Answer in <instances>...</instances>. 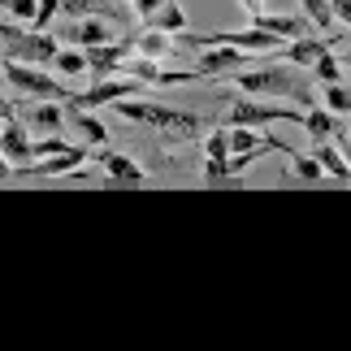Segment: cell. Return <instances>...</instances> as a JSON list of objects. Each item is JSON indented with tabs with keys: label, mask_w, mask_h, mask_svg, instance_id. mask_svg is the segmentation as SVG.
I'll list each match as a JSON object with an SVG mask.
<instances>
[{
	"label": "cell",
	"mask_w": 351,
	"mask_h": 351,
	"mask_svg": "<svg viewBox=\"0 0 351 351\" xmlns=\"http://www.w3.org/2000/svg\"><path fill=\"white\" fill-rule=\"evenodd\" d=\"M91 160H96V165L109 173V178H104V186H143V182H147V173L134 165L130 156L113 152L109 143H104V147H91Z\"/></svg>",
	"instance_id": "ba28073f"
},
{
	"label": "cell",
	"mask_w": 351,
	"mask_h": 351,
	"mask_svg": "<svg viewBox=\"0 0 351 351\" xmlns=\"http://www.w3.org/2000/svg\"><path fill=\"white\" fill-rule=\"evenodd\" d=\"M109 109H113L117 117L134 121V126H152V130H160V134H173V139H186V134H195V130L208 126V117H199V113L169 109V104H152V100H134V96L109 104Z\"/></svg>",
	"instance_id": "7a4b0ae2"
},
{
	"label": "cell",
	"mask_w": 351,
	"mask_h": 351,
	"mask_svg": "<svg viewBox=\"0 0 351 351\" xmlns=\"http://www.w3.org/2000/svg\"><path fill=\"white\" fill-rule=\"evenodd\" d=\"M5 83L18 91V96H31V100H61L70 104L78 91L65 87V78L57 70H39V65H26V61H5Z\"/></svg>",
	"instance_id": "5b68a950"
},
{
	"label": "cell",
	"mask_w": 351,
	"mask_h": 351,
	"mask_svg": "<svg viewBox=\"0 0 351 351\" xmlns=\"http://www.w3.org/2000/svg\"><path fill=\"white\" fill-rule=\"evenodd\" d=\"M134 52H143V57H152V61H169L173 52H178V35H169V31H156V26H143V31H134Z\"/></svg>",
	"instance_id": "5bb4252c"
},
{
	"label": "cell",
	"mask_w": 351,
	"mask_h": 351,
	"mask_svg": "<svg viewBox=\"0 0 351 351\" xmlns=\"http://www.w3.org/2000/svg\"><path fill=\"white\" fill-rule=\"evenodd\" d=\"M65 109H70V126L83 134V143H91V147H104L113 139L109 134V126H104L100 117H91V109H78V104H65Z\"/></svg>",
	"instance_id": "2e32d148"
},
{
	"label": "cell",
	"mask_w": 351,
	"mask_h": 351,
	"mask_svg": "<svg viewBox=\"0 0 351 351\" xmlns=\"http://www.w3.org/2000/svg\"><path fill=\"white\" fill-rule=\"evenodd\" d=\"M230 109H226V126H256V130H269L278 121H291V126H304V113L300 104H269L265 96H247V91H230Z\"/></svg>",
	"instance_id": "3957f363"
},
{
	"label": "cell",
	"mask_w": 351,
	"mask_h": 351,
	"mask_svg": "<svg viewBox=\"0 0 351 351\" xmlns=\"http://www.w3.org/2000/svg\"><path fill=\"white\" fill-rule=\"evenodd\" d=\"M321 104L334 113H351V87L347 83H326L321 87Z\"/></svg>",
	"instance_id": "603a6c76"
},
{
	"label": "cell",
	"mask_w": 351,
	"mask_h": 351,
	"mask_svg": "<svg viewBox=\"0 0 351 351\" xmlns=\"http://www.w3.org/2000/svg\"><path fill=\"white\" fill-rule=\"evenodd\" d=\"M256 65V57L247 48H230V44H213V48H195V70L204 78H226L234 70H247Z\"/></svg>",
	"instance_id": "52a82bcc"
},
{
	"label": "cell",
	"mask_w": 351,
	"mask_h": 351,
	"mask_svg": "<svg viewBox=\"0 0 351 351\" xmlns=\"http://www.w3.org/2000/svg\"><path fill=\"white\" fill-rule=\"evenodd\" d=\"M57 35L74 48H100V44H109V39H117V31L104 18H70V26H61Z\"/></svg>",
	"instance_id": "7c38bea8"
},
{
	"label": "cell",
	"mask_w": 351,
	"mask_h": 351,
	"mask_svg": "<svg viewBox=\"0 0 351 351\" xmlns=\"http://www.w3.org/2000/svg\"><path fill=\"white\" fill-rule=\"evenodd\" d=\"M308 74H313L321 87H326V83H343V65H339V57H334V52H321L317 65H313Z\"/></svg>",
	"instance_id": "7402d4cb"
},
{
	"label": "cell",
	"mask_w": 351,
	"mask_h": 351,
	"mask_svg": "<svg viewBox=\"0 0 351 351\" xmlns=\"http://www.w3.org/2000/svg\"><path fill=\"white\" fill-rule=\"evenodd\" d=\"M0 39H5V61H26V65H48L57 61L61 52V35L57 31H35V26H13V18H5L0 26Z\"/></svg>",
	"instance_id": "277c9868"
},
{
	"label": "cell",
	"mask_w": 351,
	"mask_h": 351,
	"mask_svg": "<svg viewBox=\"0 0 351 351\" xmlns=\"http://www.w3.org/2000/svg\"><path fill=\"white\" fill-rule=\"evenodd\" d=\"M204 156H234V147H230V126H217L213 134H204Z\"/></svg>",
	"instance_id": "d4e9b609"
},
{
	"label": "cell",
	"mask_w": 351,
	"mask_h": 351,
	"mask_svg": "<svg viewBox=\"0 0 351 351\" xmlns=\"http://www.w3.org/2000/svg\"><path fill=\"white\" fill-rule=\"evenodd\" d=\"M334 18L343 26H351V0H334Z\"/></svg>",
	"instance_id": "f546056e"
},
{
	"label": "cell",
	"mask_w": 351,
	"mask_h": 351,
	"mask_svg": "<svg viewBox=\"0 0 351 351\" xmlns=\"http://www.w3.org/2000/svg\"><path fill=\"white\" fill-rule=\"evenodd\" d=\"M18 117L35 134H61V126L70 121V109L61 100H35V104H18Z\"/></svg>",
	"instance_id": "8fae6325"
},
{
	"label": "cell",
	"mask_w": 351,
	"mask_h": 351,
	"mask_svg": "<svg viewBox=\"0 0 351 351\" xmlns=\"http://www.w3.org/2000/svg\"><path fill=\"white\" fill-rule=\"evenodd\" d=\"M313 156L321 160V169H326L330 178H339V182H351V165H347L343 147L334 143V139H313Z\"/></svg>",
	"instance_id": "e0dca14e"
},
{
	"label": "cell",
	"mask_w": 351,
	"mask_h": 351,
	"mask_svg": "<svg viewBox=\"0 0 351 351\" xmlns=\"http://www.w3.org/2000/svg\"><path fill=\"white\" fill-rule=\"evenodd\" d=\"M57 13H61V0H39V18L31 26H35V31H48V22L57 18Z\"/></svg>",
	"instance_id": "83f0119b"
},
{
	"label": "cell",
	"mask_w": 351,
	"mask_h": 351,
	"mask_svg": "<svg viewBox=\"0 0 351 351\" xmlns=\"http://www.w3.org/2000/svg\"><path fill=\"white\" fill-rule=\"evenodd\" d=\"M147 26H156V31H169V35H182L186 31V9L178 5V0H165V5H160V13Z\"/></svg>",
	"instance_id": "ffe728a7"
},
{
	"label": "cell",
	"mask_w": 351,
	"mask_h": 351,
	"mask_svg": "<svg viewBox=\"0 0 351 351\" xmlns=\"http://www.w3.org/2000/svg\"><path fill=\"white\" fill-rule=\"evenodd\" d=\"M334 143L343 147V156H347V165H351V130H347V126H343L339 134H334Z\"/></svg>",
	"instance_id": "1f68e13d"
},
{
	"label": "cell",
	"mask_w": 351,
	"mask_h": 351,
	"mask_svg": "<svg viewBox=\"0 0 351 351\" xmlns=\"http://www.w3.org/2000/svg\"><path fill=\"white\" fill-rule=\"evenodd\" d=\"M5 18L31 26V22L39 18V0H5Z\"/></svg>",
	"instance_id": "484cf974"
},
{
	"label": "cell",
	"mask_w": 351,
	"mask_h": 351,
	"mask_svg": "<svg viewBox=\"0 0 351 351\" xmlns=\"http://www.w3.org/2000/svg\"><path fill=\"white\" fill-rule=\"evenodd\" d=\"M347 70H351V52H347Z\"/></svg>",
	"instance_id": "d6a6232c"
},
{
	"label": "cell",
	"mask_w": 351,
	"mask_h": 351,
	"mask_svg": "<svg viewBox=\"0 0 351 351\" xmlns=\"http://www.w3.org/2000/svg\"><path fill=\"white\" fill-rule=\"evenodd\" d=\"M256 26H265V31H274L282 39H304V35L317 31V22L308 18V13H261Z\"/></svg>",
	"instance_id": "4fadbf2b"
},
{
	"label": "cell",
	"mask_w": 351,
	"mask_h": 351,
	"mask_svg": "<svg viewBox=\"0 0 351 351\" xmlns=\"http://www.w3.org/2000/svg\"><path fill=\"white\" fill-rule=\"evenodd\" d=\"M343 113H334V109H326V104H313V109L304 113V130L313 134V139H334V134L343 130V121H339Z\"/></svg>",
	"instance_id": "ac0fdd59"
},
{
	"label": "cell",
	"mask_w": 351,
	"mask_h": 351,
	"mask_svg": "<svg viewBox=\"0 0 351 351\" xmlns=\"http://www.w3.org/2000/svg\"><path fill=\"white\" fill-rule=\"evenodd\" d=\"M239 5H243V13H247L252 22H256V18H261V13H265V0H239Z\"/></svg>",
	"instance_id": "4dcf8cb0"
},
{
	"label": "cell",
	"mask_w": 351,
	"mask_h": 351,
	"mask_svg": "<svg viewBox=\"0 0 351 351\" xmlns=\"http://www.w3.org/2000/svg\"><path fill=\"white\" fill-rule=\"evenodd\" d=\"M147 83H139V78H126V74H109V78H91V83L78 91V96L70 104H78V109H109V104L117 100H130L139 96Z\"/></svg>",
	"instance_id": "8992f818"
},
{
	"label": "cell",
	"mask_w": 351,
	"mask_h": 351,
	"mask_svg": "<svg viewBox=\"0 0 351 351\" xmlns=\"http://www.w3.org/2000/svg\"><path fill=\"white\" fill-rule=\"evenodd\" d=\"M300 5H304L308 18L317 22V31H330V26L339 22V18H334V0H300Z\"/></svg>",
	"instance_id": "cb8c5ba5"
},
{
	"label": "cell",
	"mask_w": 351,
	"mask_h": 351,
	"mask_svg": "<svg viewBox=\"0 0 351 351\" xmlns=\"http://www.w3.org/2000/svg\"><path fill=\"white\" fill-rule=\"evenodd\" d=\"M0 152H5V165L9 169H22L35 160V139H31V126L22 117H5V134H0Z\"/></svg>",
	"instance_id": "9c48e42d"
},
{
	"label": "cell",
	"mask_w": 351,
	"mask_h": 351,
	"mask_svg": "<svg viewBox=\"0 0 351 351\" xmlns=\"http://www.w3.org/2000/svg\"><path fill=\"white\" fill-rule=\"evenodd\" d=\"M87 156H91V143H83V147H70V152H57V156H44V160H31V165L13 169V178H61V173L78 169Z\"/></svg>",
	"instance_id": "30bf717a"
},
{
	"label": "cell",
	"mask_w": 351,
	"mask_h": 351,
	"mask_svg": "<svg viewBox=\"0 0 351 351\" xmlns=\"http://www.w3.org/2000/svg\"><path fill=\"white\" fill-rule=\"evenodd\" d=\"M70 139H61V134H48V139H35V160H44V156H57V152H70Z\"/></svg>",
	"instance_id": "4316f807"
},
{
	"label": "cell",
	"mask_w": 351,
	"mask_h": 351,
	"mask_svg": "<svg viewBox=\"0 0 351 351\" xmlns=\"http://www.w3.org/2000/svg\"><path fill=\"white\" fill-rule=\"evenodd\" d=\"M321 52H330V39L304 35V39H287V44H282V52H278V57H282V61H291V65H304V70H313Z\"/></svg>",
	"instance_id": "9a60e30c"
},
{
	"label": "cell",
	"mask_w": 351,
	"mask_h": 351,
	"mask_svg": "<svg viewBox=\"0 0 351 351\" xmlns=\"http://www.w3.org/2000/svg\"><path fill=\"white\" fill-rule=\"evenodd\" d=\"M234 83V91H247V96H274V100H295L300 109H313L321 104V83L304 74V65L291 61H265V65H247V70L226 74Z\"/></svg>",
	"instance_id": "6da1fadb"
},
{
	"label": "cell",
	"mask_w": 351,
	"mask_h": 351,
	"mask_svg": "<svg viewBox=\"0 0 351 351\" xmlns=\"http://www.w3.org/2000/svg\"><path fill=\"white\" fill-rule=\"evenodd\" d=\"M52 70H57L65 83H74V78H83V74H91V61H87V48H61L57 52V61H52Z\"/></svg>",
	"instance_id": "d6986e66"
},
{
	"label": "cell",
	"mask_w": 351,
	"mask_h": 351,
	"mask_svg": "<svg viewBox=\"0 0 351 351\" xmlns=\"http://www.w3.org/2000/svg\"><path fill=\"white\" fill-rule=\"evenodd\" d=\"M291 156V169H295V178H304V182H326L330 173L321 169V160L317 156H304V152H287Z\"/></svg>",
	"instance_id": "44dd1931"
},
{
	"label": "cell",
	"mask_w": 351,
	"mask_h": 351,
	"mask_svg": "<svg viewBox=\"0 0 351 351\" xmlns=\"http://www.w3.org/2000/svg\"><path fill=\"white\" fill-rule=\"evenodd\" d=\"M160 5H165V0H134V5H130V9H134V13H139V22L147 26V22H152V18H156V13H160Z\"/></svg>",
	"instance_id": "f1b7e54d"
}]
</instances>
